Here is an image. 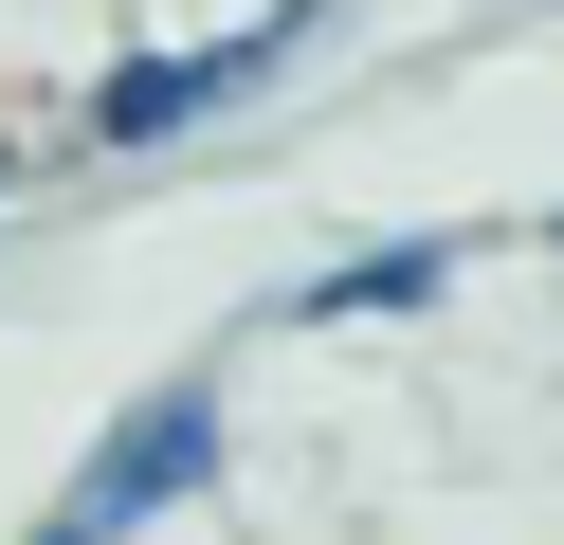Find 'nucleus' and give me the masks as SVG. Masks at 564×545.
Instances as JSON below:
<instances>
[{"instance_id": "f257e3e1", "label": "nucleus", "mask_w": 564, "mask_h": 545, "mask_svg": "<svg viewBox=\"0 0 564 545\" xmlns=\"http://www.w3.org/2000/svg\"><path fill=\"white\" fill-rule=\"evenodd\" d=\"M200 472H219V382H164V400H128V418H110V455L74 472L55 527H74V545H128L147 509H183Z\"/></svg>"}, {"instance_id": "f03ea898", "label": "nucleus", "mask_w": 564, "mask_h": 545, "mask_svg": "<svg viewBox=\"0 0 564 545\" xmlns=\"http://www.w3.org/2000/svg\"><path fill=\"white\" fill-rule=\"evenodd\" d=\"M292 36H310V0H292V19H256V36H183V55L110 73V91H91V145H164V128H200V109H237Z\"/></svg>"}, {"instance_id": "7ed1b4c3", "label": "nucleus", "mask_w": 564, "mask_h": 545, "mask_svg": "<svg viewBox=\"0 0 564 545\" xmlns=\"http://www.w3.org/2000/svg\"><path fill=\"white\" fill-rule=\"evenodd\" d=\"M437 273H455V254H346V273L310 291V309H419V291H437Z\"/></svg>"}, {"instance_id": "20e7f679", "label": "nucleus", "mask_w": 564, "mask_h": 545, "mask_svg": "<svg viewBox=\"0 0 564 545\" xmlns=\"http://www.w3.org/2000/svg\"><path fill=\"white\" fill-rule=\"evenodd\" d=\"M37 545H74V527H37Z\"/></svg>"}]
</instances>
